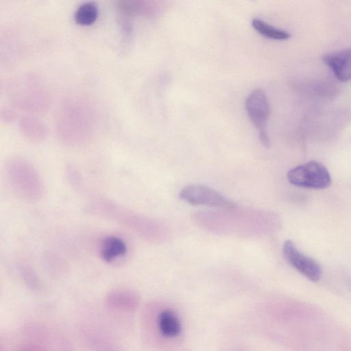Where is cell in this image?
Returning <instances> with one entry per match:
<instances>
[{"instance_id":"30bf717a","label":"cell","mask_w":351,"mask_h":351,"mask_svg":"<svg viewBox=\"0 0 351 351\" xmlns=\"http://www.w3.org/2000/svg\"><path fill=\"white\" fill-rule=\"evenodd\" d=\"M128 251L126 242L121 237L109 235L104 237L99 244L100 258L107 263H114L124 258Z\"/></svg>"},{"instance_id":"6da1fadb","label":"cell","mask_w":351,"mask_h":351,"mask_svg":"<svg viewBox=\"0 0 351 351\" xmlns=\"http://www.w3.org/2000/svg\"><path fill=\"white\" fill-rule=\"evenodd\" d=\"M86 210L93 215L126 228L143 239L155 241L160 239L162 230L157 222L105 197L96 196L90 199Z\"/></svg>"},{"instance_id":"52a82bcc","label":"cell","mask_w":351,"mask_h":351,"mask_svg":"<svg viewBox=\"0 0 351 351\" xmlns=\"http://www.w3.org/2000/svg\"><path fill=\"white\" fill-rule=\"evenodd\" d=\"M282 254L286 261L297 271L313 282L322 276V268L313 258L301 252L291 240L285 241Z\"/></svg>"},{"instance_id":"2e32d148","label":"cell","mask_w":351,"mask_h":351,"mask_svg":"<svg viewBox=\"0 0 351 351\" xmlns=\"http://www.w3.org/2000/svg\"><path fill=\"white\" fill-rule=\"evenodd\" d=\"M17 270L25 282L32 289H38L40 286V280L34 269L25 261L20 260L16 263Z\"/></svg>"},{"instance_id":"9c48e42d","label":"cell","mask_w":351,"mask_h":351,"mask_svg":"<svg viewBox=\"0 0 351 351\" xmlns=\"http://www.w3.org/2000/svg\"><path fill=\"white\" fill-rule=\"evenodd\" d=\"M323 61L339 81L351 80V47L328 53Z\"/></svg>"},{"instance_id":"7c38bea8","label":"cell","mask_w":351,"mask_h":351,"mask_svg":"<svg viewBox=\"0 0 351 351\" xmlns=\"http://www.w3.org/2000/svg\"><path fill=\"white\" fill-rule=\"evenodd\" d=\"M136 296L128 289H116L107 296V303L117 308L131 309L136 304Z\"/></svg>"},{"instance_id":"7a4b0ae2","label":"cell","mask_w":351,"mask_h":351,"mask_svg":"<svg viewBox=\"0 0 351 351\" xmlns=\"http://www.w3.org/2000/svg\"><path fill=\"white\" fill-rule=\"evenodd\" d=\"M92 120L88 108L79 101L66 102L57 117V130L60 141L69 146L87 143L92 135Z\"/></svg>"},{"instance_id":"5b68a950","label":"cell","mask_w":351,"mask_h":351,"mask_svg":"<svg viewBox=\"0 0 351 351\" xmlns=\"http://www.w3.org/2000/svg\"><path fill=\"white\" fill-rule=\"evenodd\" d=\"M245 106L248 117L258 130L260 141L265 147H268L269 138L267 123L270 115V106L264 90L258 88L251 92Z\"/></svg>"},{"instance_id":"3957f363","label":"cell","mask_w":351,"mask_h":351,"mask_svg":"<svg viewBox=\"0 0 351 351\" xmlns=\"http://www.w3.org/2000/svg\"><path fill=\"white\" fill-rule=\"evenodd\" d=\"M5 174L11 189L21 199L34 202L43 197L45 186L42 178L26 160L18 157L8 160Z\"/></svg>"},{"instance_id":"277c9868","label":"cell","mask_w":351,"mask_h":351,"mask_svg":"<svg viewBox=\"0 0 351 351\" xmlns=\"http://www.w3.org/2000/svg\"><path fill=\"white\" fill-rule=\"evenodd\" d=\"M289 182L297 186L322 189L331 184V176L322 163L311 160L290 169L287 173Z\"/></svg>"},{"instance_id":"8992f818","label":"cell","mask_w":351,"mask_h":351,"mask_svg":"<svg viewBox=\"0 0 351 351\" xmlns=\"http://www.w3.org/2000/svg\"><path fill=\"white\" fill-rule=\"evenodd\" d=\"M179 197L192 205H202L234 209L237 205L216 190L204 184H192L184 186Z\"/></svg>"},{"instance_id":"5bb4252c","label":"cell","mask_w":351,"mask_h":351,"mask_svg":"<svg viewBox=\"0 0 351 351\" xmlns=\"http://www.w3.org/2000/svg\"><path fill=\"white\" fill-rule=\"evenodd\" d=\"M21 128L24 136L33 141L43 140L47 134L45 125L32 117H25L21 119Z\"/></svg>"},{"instance_id":"9a60e30c","label":"cell","mask_w":351,"mask_h":351,"mask_svg":"<svg viewBox=\"0 0 351 351\" xmlns=\"http://www.w3.org/2000/svg\"><path fill=\"white\" fill-rule=\"evenodd\" d=\"M98 16V8L93 2L81 4L76 10L74 19L77 23L87 25L93 23Z\"/></svg>"},{"instance_id":"e0dca14e","label":"cell","mask_w":351,"mask_h":351,"mask_svg":"<svg viewBox=\"0 0 351 351\" xmlns=\"http://www.w3.org/2000/svg\"><path fill=\"white\" fill-rule=\"evenodd\" d=\"M66 174L69 183L75 189L80 190L82 187V179L80 172L73 166L67 167Z\"/></svg>"},{"instance_id":"ba28073f","label":"cell","mask_w":351,"mask_h":351,"mask_svg":"<svg viewBox=\"0 0 351 351\" xmlns=\"http://www.w3.org/2000/svg\"><path fill=\"white\" fill-rule=\"evenodd\" d=\"M25 82L19 80L15 82L13 87L16 101L22 106H24L27 109L32 111H40L45 109V91L42 89L40 84L32 83V82Z\"/></svg>"},{"instance_id":"4fadbf2b","label":"cell","mask_w":351,"mask_h":351,"mask_svg":"<svg viewBox=\"0 0 351 351\" xmlns=\"http://www.w3.org/2000/svg\"><path fill=\"white\" fill-rule=\"evenodd\" d=\"M252 26L259 34L269 39L285 40L291 37L287 31L272 26L260 19H254Z\"/></svg>"},{"instance_id":"8fae6325","label":"cell","mask_w":351,"mask_h":351,"mask_svg":"<svg viewBox=\"0 0 351 351\" xmlns=\"http://www.w3.org/2000/svg\"><path fill=\"white\" fill-rule=\"evenodd\" d=\"M158 326L160 332L167 337H176L181 331L180 320L176 314L171 310H165L160 313Z\"/></svg>"}]
</instances>
